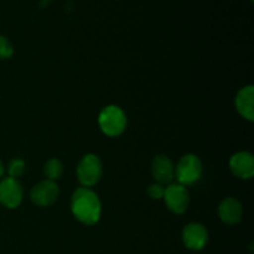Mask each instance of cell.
<instances>
[{
  "label": "cell",
  "mask_w": 254,
  "mask_h": 254,
  "mask_svg": "<svg viewBox=\"0 0 254 254\" xmlns=\"http://www.w3.org/2000/svg\"><path fill=\"white\" fill-rule=\"evenodd\" d=\"M166 206L171 212L175 215H181L188 210L189 202H190V196L185 186L180 184H171L168 188H165L163 196Z\"/></svg>",
  "instance_id": "5"
},
{
  "label": "cell",
  "mask_w": 254,
  "mask_h": 254,
  "mask_svg": "<svg viewBox=\"0 0 254 254\" xmlns=\"http://www.w3.org/2000/svg\"><path fill=\"white\" fill-rule=\"evenodd\" d=\"M151 174L156 183L165 185L175 178V166L166 155H156L151 163Z\"/></svg>",
  "instance_id": "10"
},
{
  "label": "cell",
  "mask_w": 254,
  "mask_h": 254,
  "mask_svg": "<svg viewBox=\"0 0 254 254\" xmlns=\"http://www.w3.org/2000/svg\"><path fill=\"white\" fill-rule=\"evenodd\" d=\"M98 124L108 136H118L126 130L127 116L118 106H108L99 113Z\"/></svg>",
  "instance_id": "2"
},
{
  "label": "cell",
  "mask_w": 254,
  "mask_h": 254,
  "mask_svg": "<svg viewBox=\"0 0 254 254\" xmlns=\"http://www.w3.org/2000/svg\"><path fill=\"white\" fill-rule=\"evenodd\" d=\"M4 173H5V166H4V164H2V161L0 160V179L4 176Z\"/></svg>",
  "instance_id": "17"
},
{
  "label": "cell",
  "mask_w": 254,
  "mask_h": 254,
  "mask_svg": "<svg viewBox=\"0 0 254 254\" xmlns=\"http://www.w3.org/2000/svg\"><path fill=\"white\" fill-rule=\"evenodd\" d=\"M71 210L74 217L83 225H96L101 218V201L89 188H79L72 195Z\"/></svg>",
  "instance_id": "1"
},
{
  "label": "cell",
  "mask_w": 254,
  "mask_h": 254,
  "mask_svg": "<svg viewBox=\"0 0 254 254\" xmlns=\"http://www.w3.org/2000/svg\"><path fill=\"white\" fill-rule=\"evenodd\" d=\"M14 54V49L7 37L0 35V60H7Z\"/></svg>",
  "instance_id": "15"
},
{
  "label": "cell",
  "mask_w": 254,
  "mask_h": 254,
  "mask_svg": "<svg viewBox=\"0 0 254 254\" xmlns=\"http://www.w3.org/2000/svg\"><path fill=\"white\" fill-rule=\"evenodd\" d=\"M236 108L238 113L247 121L254 119V87L246 86L236 96Z\"/></svg>",
  "instance_id": "12"
},
{
  "label": "cell",
  "mask_w": 254,
  "mask_h": 254,
  "mask_svg": "<svg viewBox=\"0 0 254 254\" xmlns=\"http://www.w3.org/2000/svg\"><path fill=\"white\" fill-rule=\"evenodd\" d=\"M231 171L237 178L248 180L254 175V158L248 151H240L233 154L230 160Z\"/></svg>",
  "instance_id": "9"
},
{
  "label": "cell",
  "mask_w": 254,
  "mask_h": 254,
  "mask_svg": "<svg viewBox=\"0 0 254 254\" xmlns=\"http://www.w3.org/2000/svg\"><path fill=\"white\" fill-rule=\"evenodd\" d=\"M59 195L60 190L57 184L55 181L44 180L40 181L32 188L31 192H30V198L35 205L40 206V207H47L57 200Z\"/></svg>",
  "instance_id": "6"
},
{
  "label": "cell",
  "mask_w": 254,
  "mask_h": 254,
  "mask_svg": "<svg viewBox=\"0 0 254 254\" xmlns=\"http://www.w3.org/2000/svg\"><path fill=\"white\" fill-rule=\"evenodd\" d=\"M76 173L78 181L83 185V188H91L96 185L101 180L103 173L101 159L94 154H87L78 163Z\"/></svg>",
  "instance_id": "4"
},
{
  "label": "cell",
  "mask_w": 254,
  "mask_h": 254,
  "mask_svg": "<svg viewBox=\"0 0 254 254\" xmlns=\"http://www.w3.org/2000/svg\"><path fill=\"white\" fill-rule=\"evenodd\" d=\"M218 215L222 222L227 225H236L242 220L243 208L240 201L233 197L225 198L218 207Z\"/></svg>",
  "instance_id": "11"
},
{
  "label": "cell",
  "mask_w": 254,
  "mask_h": 254,
  "mask_svg": "<svg viewBox=\"0 0 254 254\" xmlns=\"http://www.w3.org/2000/svg\"><path fill=\"white\" fill-rule=\"evenodd\" d=\"M208 232L201 223H189L183 230V242L189 250L200 251L207 245Z\"/></svg>",
  "instance_id": "8"
},
{
  "label": "cell",
  "mask_w": 254,
  "mask_h": 254,
  "mask_svg": "<svg viewBox=\"0 0 254 254\" xmlns=\"http://www.w3.org/2000/svg\"><path fill=\"white\" fill-rule=\"evenodd\" d=\"M201 175H202V163L198 156L193 154L184 155L175 168V178L183 186L192 185L200 180Z\"/></svg>",
  "instance_id": "3"
},
{
  "label": "cell",
  "mask_w": 254,
  "mask_h": 254,
  "mask_svg": "<svg viewBox=\"0 0 254 254\" xmlns=\"http://www.w3.org/2000/svg\"><path fill=\"white\" fill-rule=\"evenodd\" d=\"M44 173L46 175L47 180L55 181L61 178L62 174H64V165H62L59 159H50L45 164Z\"/></svg>",
  "instance_id": "13"
},
{
  "label": "cell",
  "mask_w": 254,
  "mask_h": 254,
  "mask_svg": "<svg viewBox=\"0 0 254 254\" xmlns=\"http://www.w3.org/2000/svg\"><path fill=\"white\" fill-rule=\"evenodd\" d=\"M25 171V161L22 159L15 158L12 160L9 161V165H7V174H9V178L16 179L24 174Z\"/></svg>",
  "instance_id": "14"
},
{
  "label": "cell",
  "mask_w": 254,
  "mask_h": 254,
  "mask_svg": "<svg viewBox=\"0 0 254 254\" xmlns=\"http://www.w3.org/2000/svg\"><path fill=\"white\" fill-rule=\"evenodd\" d=\"M164 191H165L164 185L155 183V184H151V185L148 188V195L150 196L151 198H154V200H160V198H163L164 196Z\"/></svg>",
  "instance_id": "16"
},
{
  "label": "cell",
  "mask_w": 254,
  "mask_h": 254,
  "mask_svg": "<svg viewBox=\"0 0 254 254\" xmlns=\"http://www.w3.org/2000/svg\"><path fill=\"white\" fill-rule=\"evenodd\" d=\"M22 201V188L16 179L0 180V203L6 208H16Z\"/></svg>",
  "instance_id": "7"
}]
</instances>
